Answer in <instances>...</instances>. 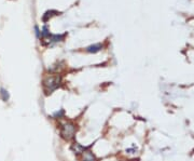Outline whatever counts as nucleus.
<instances>
[{
  "instance_id": "1",
  "label": "nucleus",
  "mask_w": 194,
  "mask_h": 161,
  "mask_svg": "<svg viewBox=\"0 0 194 161\" xmlns=\"http://www.w3.org/2000/svg\"><path fill=\"white\" fill-rule=\"evenodd\" d=\"M62 82V77L60 76H50L46 77L43 80V89L46 92V94L52 93L54 90H56L60 86Z\"/></svg>"
},
{
  "instance_id": "2",
  "label": "nucleus",
  "mask_w": 194,
  "mask_h": 161,
  "mask_svg": "<svg viewBox=\"0 0 194 161\" xmlns=\"http://www.w3.org/2000/svg\"><path fill=\"white\" fill-rule=\"evenodd\" d=\"M76 124L72 122H65L60 126V136L64 140L70 141L74 138V133H76Z\"/></svg>"
},
{
  "instance_id": "3",
  "label": "nucleus",
  "mask_w": 194,
  "mask_h": 161,
  "mask_svg": "<svg viewBox=\"0 0 194 161\" xmlns=\"http://www.w3.org/2000/svg\"><path fill=\"white\" fill-rule=\"evenodd\" d=\"M102 49V43H95V45H92L90 46V47L86 48V52H88V53H96V52L100 51V50Z\"/></svg>"
},
{
  "instance_id": "4",
  "label": "nucleus",
  "mask_w": 194,
  "mask_h": 161,
  "mask_svg": "<svg viewBox=\"0 0 194 161\" xmlns=\"http://www.w3.org/2000/svg\"><path fill=\"white\" fill-rule=\"evenodd\" d=\"M0 96H1V98H2L3 102H8L9 98H10L9 92H8L5 88H0Z\"/></svg>"
},
{
  "instance_id": "5",
  "label": "nucleus",
  "mask_w": 194,
  "mask_h": 161,
  "mask_svg": "<svg viewBox=\"0 0 194 161\" xmlns=\"http://www.w3.org/2000/svg\"><path fill=\"white\" fill-rule=\"evenodd\" d=\"M57 14H59V12L55 11V10H51V11H48L45 12V14L43 15V21L46 22L48 20V17L53 16V15H57Z\"/></svg>"
},
{
  "instance_id": "6",
  "label": "nucleus",
  "mask_w": 194,
  "mask_h": 161,
  "mask_svg": "<svg viewBox=\"0 0 194 161\" xmlns=\"http://www.w3.org/2000/svg\"><path fill=\"white\" fill-rule=\"evenodd\" d=\"M72 149H74V154H81V152H84V147L80 146V145H79L78 143H74V146H72Z\"/></svg>"
},
{
  "instance_id": "7",
  "label": "nucleus",
  "mask_w": 194,
  "mask_h": 161,
  "mask_svg": "<svg viewBox=\"0 0 194 161\" xmlns=\"http://www.w3.org/2000/svg\"><path fill=\"white\" fill-rule=\"evenodd\" d=\"M82 161H96V159H95V157L90 152H84V158L82 159Z\"/></svg>"
},
{
  "instance_id": "8",
  "label": "nucleus",
  "mask_w": 194,
  "mask_h": 161,
  "mask_svg": "<svg viewBox=\"0 0 194 161\" xmlns=\"http://www.w3.org/2000/svg\"><path fill=\"white\" fill-rule=\"evenodd\" d=\"M63 38H64V35H55V36H51V41H54V42L62 41Z\"/></svg>"
},
{
  "instance_id": "9",
  "label": "nucleus",
  "mask_w": 194,
  "mask_h": 161,
  "mask_svg": "<svg viewBox=\"0 0 194 161\" xmlns=\"http://www.w3.org/2000/svg\"><path fill=\"white\" fill-rule=\"evenodd\" d=\"M63 114H64V110L62 109V110H60V112H55V114H54V116H55V117H60Z\"/></svg>"
},
{
  "instance_id": "10",
  "label": "nucleus",
  "mask_w": 194,
  "mask_h": 161,
  "mask_svg": "<svg viewBox=\"0 0 194 161\" xmlns=\"http://www.w3.org/2000/svg\"><path fill=\"white\" fill-rule=\"evenodd\" d=\"M35 29H36V35H37V37H40V31H39V28L36 26L35 27Z\"/></svg>"
}]
</instances>
